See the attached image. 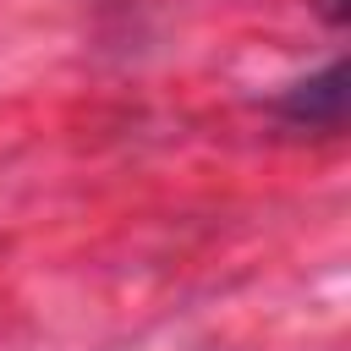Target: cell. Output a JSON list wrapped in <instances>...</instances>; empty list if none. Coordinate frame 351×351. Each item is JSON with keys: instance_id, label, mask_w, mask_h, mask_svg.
Segmentation results:
<instances>
[{"instance_id": "cell-1", "label": "cell", "mask_w": 351, "mask_h": 351, "mask_svg": "<svg viewBox=\"0 0 351 351\" xmlns=\"http://www.w3.org/2000/svg\"><path fill=\"white\" fill-rule=\"evenodd\" d=\"M346 93H351V88H346V60L335 55L324 71L280 88V93L269 99V115L285 121V126H296V132L335 137V132H346Z\"/></svg>"}, {"instance_id": "cell-2", "label": "cell", "mask_w": 351, "mask_h": 351, "mask_svg": "<svg viewBox=\"0 0 351 351\" xmlns=\"http://www.w3.org/2000/svg\"><path fill=\"white\" fill-rule=\"evenodd\" d=\"M318 11H324L329 27H346V0H318Z\"/></svg>"}]
</instances>
